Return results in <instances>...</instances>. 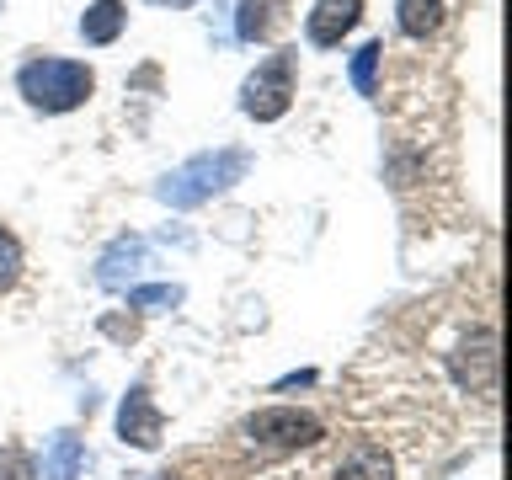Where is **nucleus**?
Returning <instances> with one entry per match:
<instances>
[{
  "instance_id": "nucleus-15",
  "label": "nucleus",
  "mask_w": 512,
  "mask_h": 480,
  "mask_svg": "<svg viewBox=\"0 0 512 480\" xmlns=\"http://www.w3.org/2000/svg\"><path fill=\"white\" fill-rule=\"evenodd\" d=\"M16 278H22V240L0 224V299L16 288Z\"/></svg>"
},
{
  "instance_id": "nucleus-5",
  "label": "nucleus",
  "mask_w": 512,
  "mask_h": 480,
  "mask_svg": "<svg viewBox=\"0 0 512 480\" xmlns=\"http://www.w3.org/2000/svg\"><path fill=\"white\" fill-rule=\"evenodd\" d=\"M118 438L128 448H160V438H166V416H160V406L150 400V384H134V390L123 395L118 406Z\"/></svg>"
},
{
  "instance_id": "nucleus-12",
  "label": "nucleus",
  "mask_w": 512,
  "mask_h": 480,
  "mask_svg": "<svg viewBox=\"0 0 512 480\" xmlns=\"http://www.w3.org/2000/svg\"><path fill=\"white\" fill-rule=\"evenodd\" d=\"M139 267H144V240H118V246H107L102 262H96V283H102V288H123Z\"/></svg>"
},
{
  "instance_id": "nucleus-16",
  "label": "nucleus",
  "mask_w": 512,
  "mask_h": 480,
  "mask_svg": "<svg viewBox=\"0 0 512 480\" xmlns=\"http://www.w3.org/2000/svg\"><path fill=\"white\" fill-rule=\"evenodd\" d=\"M0 480H38V459L22 443H0Z\"/></svg>"
},
{
  "instance_id": "nucleus-17",
  "label": "nucleus",
  "mask_w": 512,
  "mask_h": 480,
  "mask_svg": "<svg viewBox=\"0 0 512 480\" xmlns=\"http://www.w3.org/2000/svg\"><path fill=\"white\" fill-rule=\"evenodd\" d=\"M166 304H182V288L176 283H150L128 294V310H166Z\"/></svg>"
},
{
  "instance_id": "nucleus-7",
  "label": "nucleus",
  "mask_w": 512,
  "mask_h": 480,
  "mask_svg": "<svg viewBox=\"0 0 512 480\" xmlns=\"http://www.w3.org/2000/svg\"><path fill=\"white\" fill-rule=\"evenodd\" d=\"M363 22V0H315L310 16H304V38L310 48H336L347 32H358Z\"/></svg>"
},
{
  "instance_id": "nucleus-4",
  "label": "nucleus",
  "mask_w": 512,
  "mask_h": 480,
  "mask_svg": "<svg viewBox=\"0 0 512 480\" xmlns=\"http://www.w3.org/2000/svg\"><path fill=\"white\" fill-rule=\"evenodd\" d=\"M246 171H251V155H246V150L198 155V160H187L182 171H171L166 182H160V198H166L171 208H192V203H203V198H214V192H224L230 182H240Z\"/></svg>"
},
{
  "instance_id": "nucleus-6",
  "label": "nucleus",
  "mask_w": 512,
  "mask_h": 480,
  "mask_svg": "<svg viewBox=\"0 0 512 480\" xmlns=\"http://www.w3.org/2000/svg\"><path fill=\"white\" fill-rule=\"evenodd\" d=\"M454 379L470 395H496V331H470L454 352Z\"/></svg>"
},
{
  "instance_id": "nucleus-10",
  "label": "nucleus",
  "mask_w": 512,
  "mask_h": 480,
  "mask_svg": "<svg viewBox=\"0 0 512 480\" xmlns=\"http://www.w3.org/2000/svg\"><path fill=\"white\" fill-rule=\"evenodd\" d=\"M123 27H128V6H123V0H91L86 16H80V38H86L91 48L118 43Z\"/></svg>"
},
{
  "instance_id": "nucleus-8",
  "label": "nucleus",
  "mask_w": 512,
  "mask_h": 480,
  "mask_svg": "<svg viewBox=\"0 0 512 480\" xmlns=\"http://www.w3.org/2000/svg\"><path fill=\"white\" fill-rule=\"evenodd\" d=\"M288 22H294L288 0H240V6H235V32L246 43H272Z\"/></svg>"
},
{
  "instance_id": "nucleus-11",
  "label": "nucleus",
  "mask_w": 512,
  "mask_h": 480,
  "mask_svg": "<svg viewBox=\"0 0 512 480\" xmlns=\"http://www.w3.org/2000/svg\"><path fill=\"white\" fill-rule=\"evenodd\" d=\"M331 480H395V459L379 443H352Z\"/></svg>"
},
{
  "instance_id": "nucleus-18",
  "label": "nucleus",
  "mask_w": 512,
  "mask_h": 480,
  "mask_svg": "<svg viewBox=\"0 0 512 480\" xmlns=\"http://www.w3.org/2000/svg\"><path fill=\"white\" fill-rule=\"evenodd\" d=\"M102 331H107V336H118V342H134V336H139V320H134V315H128V320H123V315H107V320H102Z\"/></svg>"
},
{
  "instance_id": "nucleus-9",
  "label": "nucleus",
  "mask_w": 512,
  "mask_h": 480,
  "mask_svg": "<svg viewBox=\"0 0 512 480\" xmlns=\"http://www.w3.org/2000/svg\"><path fill=\"white\" fill-rule=\"evenodd\" d=\"M448 22V0H395V27L406 32L411 43L438 38Z\"/></svg>"
},
{
  "instance_id": "nucleus-1",
  "label": "nucleus",
  "mask_w": 512,
  "mask_h": 480,
  "mask_svg": "<svg viewBox=\"0 0 512 480\" xmlns=\"http://www.w3.org/2000/svg\"><path fill=\"white\" fill-rule=\"evenodd\" d=\"M16 91H22L27 107L38 112H75L91 102L96 91V70L86 59H27L22 70H16Z\"/></svg>"
},
{
  "instance_id": "nucleus-19",
  "label": "nucleus",
  "mask_w": 512,
  "mask_h": 480,
  "mask_svg": "<svg viewBox=\"0 0 512 480\" xmlns=\"http://www.w3.org/2000/svg\"><path fill=\"white\" fill-rule=\"evenodd\" d=\"M150 6H171V11H182V6H192V0H150Z\"/></svg>"
},
{
  "instance_id": "nucleus-14",
  "label": "nucleus",
  "mask_w": 512,
  "mask_h": 480,
  "mask_svg": "<svg viewBox=\"0 0 512 480\" xmlns=\"http://www.w3.org/2000/svg\"><path fill=\"white\" fill-rule=\"evenodd\" d=\"M379 59H384V38H374V43H363L358 54H352V86H358L363 96H374L379 91Z\"/></svg>"
},
{
  "instance_id": "nucleus-13",
  "label": "nucleus",
  "mask_w": 512,
  "mask_h": 480,
  "mask_svg": "<svg viewBox=\"0 0 512 480\" xmlns=\"http://www.w3.org/2000/svg\"><path fill=\"white\" fill-rule=\"evenodd\" d=\"M80 464H86V448H80V438L59 432V438L48 443L43 464H38V480H80Z\"/></svg>"
},
{
  "instance_id": "nucleus-20",
  "label": "nucleus",
  "mask_w": 512,
  "mask_h": 480,
  "mask_svg": "<svg viewBox=\"0 0 512 480\" xmlns=\"http://www.w3.org/2000/svg\"><path fill=\"white\" fill-rule=\"evenodd\" d=\"M150 480H176V475H150Z\"/></svg>"
},
{
  "instance_id": "nucleus-2",
  "label": "nucleus",
  "mask_w": 512,
  "mask_h": 480,
  "mask_svg": "<svg viewBox=\"0 0 512 480\" xmlns=\"http://www.w3.org/2000/svg\"><path fill=\"white\" fill-rule=\"evenodd\" d=\"M299 91V48H272L267 59H256V70L240 80V112L251 123H278L294 107Z\"/></svg>"
},
{
  "instance_id": "nucleus-3",
  "label": "nucleus",
  "mask_w": 512,
  "mask_h": 480,
  "mask_svg": "<svg viewBox=\"0 0 512 480\" xmlns=\"http://www.w3.org/2000/svg\"><path fill=\"white\" fill-rule=\"evenodd\" d=\"M326 438V427H320V416L299 411V406H267V411H251L246 422H240V443L256 448L262 459H283V454H299V448H310Z\"/></svg>"
}]
</instances>
